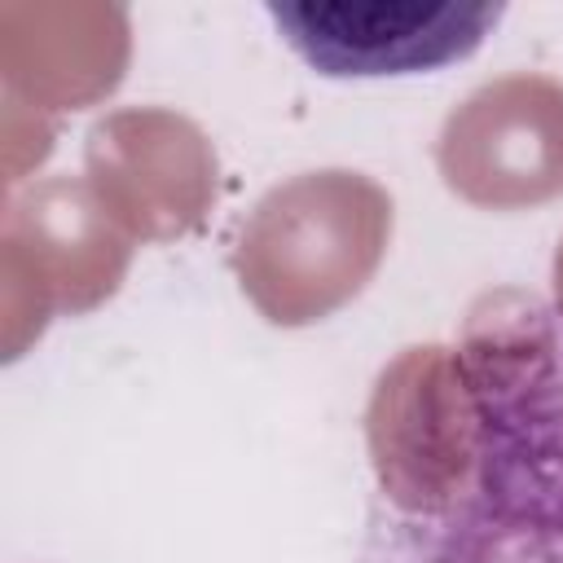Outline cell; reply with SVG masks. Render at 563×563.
I'll return each instance as SVG.
<instances>
[{
	"label": "cell",
	"mask_w": 563,
	"mask_h": 563,
	"mask_svg": "<svg viewBox=\"0 0 563 563\" xmlns=\"http://www.w3.org/2000/svg\"><path fill=\"white\" fill-rule=\"evenodd\" d=\"M264 13L317 75L369 79L471 57L506 9L488 0H268Z\"/></svg>",
	"instance_id": "cell-3"
},
{
	"label": "cell",
	"mask_w": 563,
	"mask_h": 563,
	"mask_svg": "<svg viewBox=\"0 0 563 563\" xmlns=\"http://www.w3.org/2000/svg\"><path fill=\"white\" fill-rule=\"evenodd\" d=\"M365 563H563V312L519 286L405 347L365 409Z\"/></svg>",
	"instance_id": "cell-1"
},
{
	"label": "cell",
	"mask_w": 563,
	"mask_h": 563,
	"mask_svg": "<svg viewBox=\"0 0 563 563\" xmlns=\"http://www.w3.org/2000/svg\"><path fill=\"white\" fill-rule=\"evenodd\" d=\"M88 176L106 211L141 238L194 229L216 194L207 136L172 110H119L88 132Z\"/></svg>",
	"instance_id": "cell-5"
},
{
	"label": "cell",
	"mask_w": 563,
	"mask_h": 563,
	"mask_svg": "<svg viewBox=\"0 0 563 563\" xmlns=\"http://www.w3.org/2000/svg\"><path fill=\"white\" fill-rule=\"evenodd\" d=\"M554 308L563 312V242H559V255H554Z\"/></svg>",
	"instance_id": "cell-8"
},
{
	"label": "cell",
	"mask_w": 563,
	"mask_h": 563,
	"mask_svg": "<svg viewBox=\"0 0 563 563\" xmlns=\"http://www.w3.org/2000/svg\"><path fill=\"white\" fill-rule=\"evenodd\" d=\"M444 185L479 207H528L563 189V84L506 75L475 88L435 145Z\"/></svg>",
	"instance_id": "cell-4"
},
{
	"label": "cell",
	"mask_w": 563,
	"mask_h": 563,
	"mask_svg": "<svg viewBox=\"0 0 563 563\" xmlns=\"http://www.w3.org/2000/svg\"><path fill=\"white\" fill-rule=\"evenodd\" d=\"M128 62V13L114 4H4L0 66L13 92L79 106L110 92Z\"/></svg>",
	"instance_id": "cell-7"
},
{
	"label": "cell",
	"mask_w": 563,
	"mask_h": 563,
	"mask_svg": "<svg viewBox=\"0 0 563 563\" xmlns=\"http://www.w3.org/2000/svg\"><path fill=\"white\" fill-rule=\"evenodd\" d=\"M128 264V238L97 189L79 180H44L4 216V268L35 273L40 321L53 308H92L106 299Z\"/></svg>",
	"instance_id": "cell-6"
},
{
	"label": "cell",
	"mask_w": 563,
	"mask_h": 563,
	"mask_svg": "<svg viewBox=\"0 0 563 563\" xmlns=\"http://www.w3.org/2000/svg\"><path fill=\"white\" fill-rule=\"evenodd\" d=\"M391 198L361 172H308L264 194L238 233L233 268L277 325L321 321L378 268Z\"/></svg>",
	"instance_id": "cell-2"
}]
</instances>
